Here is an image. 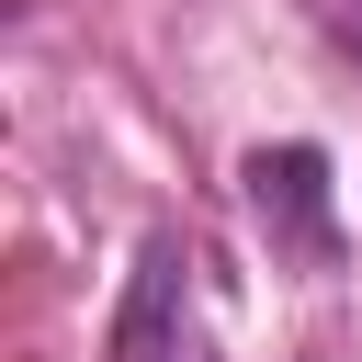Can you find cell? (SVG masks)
<instances>
[{"instance_id": "cell-2", "label": "cell", "mask_w": 362, "mask_h": 362, "mask_svg": "<svg viewBox=\"0 0 362 362\" xmlns=\"http://www.w3.org/2000/svg\"><path fill=\"white\" fill-rule=\"evenodd\" d=\"M181 305H192V260H181V238H158L147 249V272H136V294H124V362H192V328H181Z\"/></svg>"}, {"instance_id": "cell-1", "label": "cell", "mask_w": 362, "mask_h": 362, "mask_svg": "<svg viewBox=\"0 0 362 362\" xmlns=\"http://www.w3.org/2000/svg\"><path fill=\"white\" fill-rule=\"evenodd\" d=\"M249 204H260L305 260L339 249V226H328V158H317V147H260V158H249Z\"/></svg>"}, {"instance_id": "cell-3", "label": "cell", "mask_w": 362, "mask_h": 362, "mask_svg": "<svg viewBox=\"0 0 362 362\" xmlns=\"http://www.w3.org/2000/svg\"><path fill=\"white\" fill-rule=\"evenodd\" d=\"M351 45H362V0H351Z\"/></svg>"}]
</instances>
